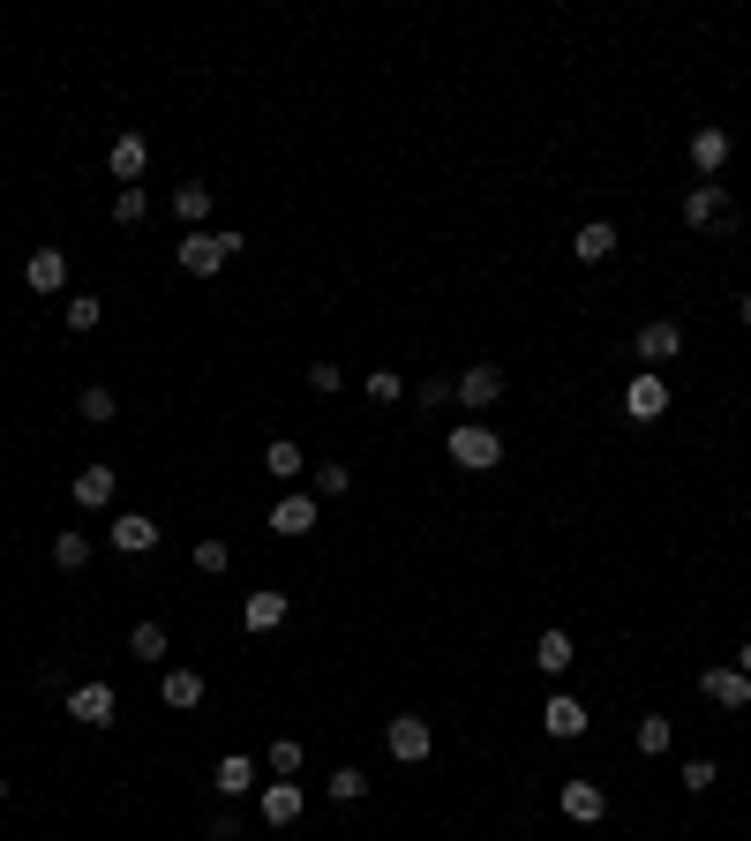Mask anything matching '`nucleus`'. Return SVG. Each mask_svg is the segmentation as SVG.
<instances>
[{
	"mask_svg": "<svg viewBox=\"0 0 751 841\" xmlns=\"http://www.w3.org/2000/svg\"><path fill=\"white\" fill-rule=\"evenodd\" d=\"M241 249H249V233H188V241L173 249V263H181L188 278H218L226 255H241Z\"/></svg>",
	"mask_w": 751,
	"mask_h": 841,
	"instance_id": "f257e3e1",
	"label": "nucleus"
},
{
	"mask_svg": "<svg viewBox=\"0 0 751 841\" xmlns=\"http://www.w3.org/2000/svg\"><path fill=\"white\" fill-rule=\"evenodd\" d=\"M497 459H503V436L489 428V420H459V428H451V466H466V473H489Z\"/></svg>",
	"mask_w": 751,
	"mask_h": 841,
	"instance_id": "f03ea898",
	"label": "nucleus"
},
{
	"mask_svg": "<svg viewBox=\"0 0 751 841\" xmlns=\"http://www.w3.org/2000/svg\"><path fill=\"white\" fill-rule=\"evenodd\" d=\"M729 218H737V196H729L721 181H699V188L684 196V226H692V233H721Z\"/></svg>",
	"mask_w": 751,
	"mask_h": 841,
	"instance_id": "7ed1b4c3",
	"label": "nucleus"
},
{
	"mask_svg": "<svg viewBox=\"0 0 751 841\" xmlns=\"http://www.w3.org/2000/svg\"><path fill=\"white\" fill-rule=\"evenodd\" d=\"M113 714H121L113 684H76V691H68V721H84V729H113Z\"/></svg>",
	"mask_w": 751,
	"mask_h": 841,
	"instance_id": "20e7f679",
	"label": "nucleus"
},
{
	"mask_svg": "<svg viewBox=\"0 0 751 841\" xmlns=\"http://www.w3.org/2000/svg\"><path fill=\"white\" fill-rule=\"evenodd\" d=\"M624 414L631 420H662L668 414V383L654 376V369H639V376L624 383Z\"/></svg>",
	"mask_w": 751,
	"mask_h": 841,
	"instance_id": "39448f33",
	"label": "nucleus"
},
{
	"mask_svg": "<svg viewBox=\"0 0 751 841\" xmlns=\"http://www.w3.org/2000/svg\"><path fill=\"white\" fill-rule=\"evenodd\" d=\"M106 166H113V181H121V188H143V173H151V143H143V135H113Z\"/></svg>",
	"mask_w": 751,
	"mask_h": 841,
	"instance_id": "423d86ee",
	"label": "nucleus"
},
{
	"mask_svg": "<svg viewBox=\"0 0 751 841\" xmlns=\"http://www.w3.org/2000/svg\"><path fill=\"white\" fill-rule=\"evenodd\" d=\"M631 353H639V361H646V369L662 376L668 361L684 353V331H676V324H646V331H639V346H631Z\"/></svg>",
	"mask_w": 751,
	"mask_h": 841,
	"instance_id": "0eeeda50",
	"label": "nucleus"
},
{
	"mask_svg": "<svg viewBox=\"0 0 751 841\" xmlns=\"http://www.w3.org/2000/svg\"><path fill=\"white\" fill-rule=\"evenodd\" d=\"M106 542L121 548V556H151V548H159V518H143V511H121Z\"/></svg>",
	"mask_w": 751,
	"mask_h": 841,
	"instance_id": "6e6552de",
	"label": "nucleus"
},
{
	"mask_svg": "<svg viewBox=\"0 0 751 841\" xmlns=\"http://www.w3.org/2000/svg\"><path fill=\"white\" fill-rule=\"evenodd\" d=\"M699 691H707L714 707H729V714H744V707H751V676L744 669H707V676H699Z\"/></svg>",
	"mask_w": 751,
	"mask_h": 841,
	"instance_id": "1a4fd4ad",
	"label": "nucleus"
},
{
	"mask_svg": "<svg viewBox=\"0 0 751 841\" xmlns=\"http://www.w3.org/2000/svg\"><path fill=\"white\" fill-rule=\"evenodd\" d=\"M497 398H503V369H497V361H474V369L459 376V406L481 414V406H497Z\"/></svg>",
	"mask_w": 751,
	"mask_h": 841,
	"instance_id": "9d476101",
	"label": "nucleus"
},
{
	"mask_svg": "<svg viewBox=\"0 0 751 841\" xmlns=\"http://www.w3.org/2000/svg\"><path fill=\"white\" fill-rule=\"evenodd\" d=\"M23 286H31V294H61V286H68V255H61V249H31Z\"/></svg>",
	"mask_w": 751,
	"mask_h": 841,
	"instance_id": "9b49d317",
	"label": "nucleus"
},
{
	"mask_svg": "<svg viewBox=\"0 0 751 841\" xmlns=\"http://www.w3.org/2000/svg\"><path fill=\"white\" fill-rule=\"evenodd\" d=\"M542 729L556 736V744H572V736H586V707L572 699V691H556V699L542 707Z\"/></svg>",
	"mask_w": 751,
	"mask_h": 841,
	"instance_id": "f8f14e48",
	"label": "nucleus"
},
{
	"mask_svg": "<svg viewBox=\"0 0 751 841\" xmlns=\"http://www.w3.org/2000/svg\"><path fill=\"white\" fill-rule=\"evenodd\" d=\"M556 804H564V819H572V827H594V819L609 811V797H601L594 782H564V789H556Z\"/></svg>",
	"mask_w": 751,
	"mask_h": 841,
	"instance_id": "ddd939ff",
	"label": "nucleus"
},
{
	"mask_svg": "<svg viewBox=\"0 0 751 841\" xmlns=\"http://www.w3.org/2000/svg\"><path fill=\"white\" fill-rule=\"evenodd\" d=\"M436 752V736H428V721L421 714H399L391 721V758H406V766H414V758H428Z\"/></svg>",
	"mask_w": 751,
	"mask_h": 841,
	"instance_id": "4468645a",
	"label": "nucleus"
},
{
	"mask_svg": "<svg viewBox=\"0 0 751 841\" xmlns=\"http://www.w3.org/2000/svg\"><path fill=\"white\" fill-rule=\"evenodd\" d=\"M241 624H249V631H279V624H286V593H279V587H255L249 601H241Z\"/></svg>",
	"mask_w": 751,
	"mask_h": 841,
	"instance_id": "2eb2a0df",
	"label": "nucleus"
},
{
	"mask_svg": "<svg viewBox=\"0 0 751 841\" xmlns=\"http://www.w3.org/2000/svg\"><path fill=\"white\" fill-rule=\"evenodd\" d=\"M301 789H293V782H271V789H263V797H255V811H263V827H293V819H301Z\"/></svg>",
	"mask_w": 751,
	"mask_h": 841,
	"instance_id": "dca6fc26",
	"label": "nucleus"
},
{
	"mask_svg": "<svg viewBox=\"0 0 751 841\" xmlns=\"http://www.w3.org/2000/svg\"><path fill=\"white\" fill-rule=\"evenodd\" d=\"M572 255H579V263H609V255H617V226H609V218L579 226V233H572Z\"/></svg>",
	"mask_w": 751,
	"mask_h": 841,
	"instance_id": "f3484780",
	"label": "nucleus"
},
{
	"mask_svg": "<svg viewBox=\"0 0 751 841\" xmlns=\"http://www.w3.org/2000/svg\"><path fill=\"white\" fill-rule=\"evenodd\" d=\"M271 534H316V496H279L271 504Z\"/></svg>",
	"mask_w": 751,
	"mask_h": 841,
	"instance_id": "a211bd4d",
	"label": "nucleus"
},
{
	"mask_svg": "<svg viewBox=\"0 0 751 841\" xmlns=\"http://www.w3.org/2000/svg\"><path fill=\"white\" fill-rule=\"evenodd\" d=\"M159 699H166L173 714H188V707H204V676H196V669H166V684H159Z\"/></svg>",
	"mask_w": 751,
	"mask_h": 841,
	"instance_id": "6ab92c4d",
	"label": "nucleus"
},
{
	"mask_svg": "<svg viewBox=\"0 0 751 841\" xmlns=\"http://www.w3.org/2000/svg\"><path fill=\"white\" fill-rule=\"evenodd\" d=\"M68 489H76V504H113V489H121V481H113V466H84V473H76V481H68Z\"/></svg>",
	"mask_w": 751,
	"mask_h": 841,
	"instance_id": "aec40b11",
	"label": "nucleus"
},
{
	"mask_svg": "<svg viewBox=\"0 0 751 841\" xmlns=\"http://www.w3.org/2000/svg\"><path fill=\"white\" fill-rule=\"evenodd\" d=\"M692 166H699V173L729 166V128H699V135H692Z\"/></svg>",
	"mask_w": 751,
	"mask_h": 841,
	"instance_id": "412c9836",
	"label": "nucleus"
},
{
	"mask_svg": "<svg viewBox=\"0 0 751 841\" xmlns=\"http://www.w3.org/2000/svg\"><path fill=\"white\" fill-rule=\"evenodd\" d=\"M534 669H542V676L572 669V631H542V638H534Z\"/></svg>",
	"mask_w": 751,
	"mask_h": 841,
	"instance_id": "4be33fe9",
	"label": "nucleus"
},
{
	"mask_svg": "<svg viewBox=\"0 0 751 841\" xmlns=\"http://www.w3.org/2000/svg\"><path fill=\"white\" fill-rule=\"evenodd\" d=\"M210 782H218V797H249L255 789V758H218V774H210Z\"/></svg>",
	"mask_w": 751,
	"mask_h": 841,
	"instance_id": "5701e85b",
	"label": "nucleus"
},
{
	"mask_svg": "<svg viewBox=\"0 0 751 841\" xmlns=\"http://www.w3.org/2000/svg\"><path fill=\"white\" fill-rule=\"evenodd\" d=\"M173 210L188 218V233H204V218H210V188H204V181H181V188H173Z\"/></svg>",
	"mask_w": 751,
	"mask_h": 841,
	"instance_id": "b1692460",
	"label": "nucleus"
},
{
	"mask_svg": "<svg viewBox=\"0 0 751 841\" xmlns=\"http://www.w3.org/2000/svg\"><path fill=\"white\" fill-rule=\"evenodd\" d=\"M90 548H98V542L68 526V534H53V564H61V571H84V564H90Z\"/></svg>",
	"mask_w": 751,
	"mask_h": 841,
	"instance_id": "393cba45",
	"label": "nucleus"
},
{
	"mask_svg": "<svg viewBox=\"0 0 751 841\" xmlns=\"http://www.w3.org/2000/svg\"><path fill=\"white\" fill-rule=\"evenodd\" d=\"M301 444H293V436H279V444H271V451H263V473H271V481H293V473H301Z\"/></svg>",
	"mask_w": 751,
	"mask_h": 841,
	"instance_id": "a878e982",
	"label": "nucleus"
},
{
	"mask_svg": "<svg viewBox=\"0 0 751 841\" xmlns=\"http://www.w3.org/2000/svg\"><path fill=\"white\" fill-rule=\"evenodd\" d=\"M128 654L135 662H166V624H135L128 631Z\"/></svg>",
	"mask_w": 751,
	"mask_h": 841,
	"instance_id": "bb28decb",
	"label": "nucleus"
},
{
	"mask_svg": "<svg viewBox=\"0 0 751 841\" xmlns=\"http://www.w3.org/2000/svg\"><path fill=\"white\" fill-rule=\"evenodd\" d=\"M324 789H331V804H361V797H369V774H361V766H338Z\"/></svg>",
	"mask_w": 751,
	"mask_h": 841,
	"instance_id": "cd10ccee",
	"label": "nucleus"
},
{
	"mask_svg": "<svg viewBox=\"0 0 751 841\" xmlns=\"http://www.w3.org/2000/svg\"><path fill=\"white\" fill-rule=\"evenodd\" d=\"M668 736H676V729H668V714H639V752H646V758H662Z\"/></svg>",
	"mask_w": 751,
	"mask_h": 841,
	"instance_id": "c85d7f7f",
	"label": "nucleus"
},
{
	"mask_svg": "<svg viewBox=\"0 0 751 841\" xmlns=\"http://www.w3.org/2000/svg\"><path fill=\"white\" fill-rule=\"evenodd\" d=\"M61 316H68V331H98V316H106V308H98L90 294H68V301H61Z\"/></svg>",
	"mask_w": 751,
	"mask_h": 841,
	"instance_id": "c756f323",
	"label": "nucleus"
},
{
	"mask_svg": "<svg viewBox=\"0 0 751 841\" xmlns=\"http://www.w3.org/2000/svg\"><path fill=\"white\" fill-rule=\"evenodd\" d=\"M369 398H375V406L406 398V376H399V369H369Z\"/></svg>",
	"mask_w": 751,
	"mask_h": 841,
	"instance_id": "7c9ffc66",
	"label": "nucleus"
},
{
	"mask_svg": "<svg viewBox=\"0 0 751 841\" xmlns=\"http://www.w3.org/2000/svg\"><path fill=\"white\" fill-rule=\"evenodd\" d=\"M143 210H151V196H143V188H121V196H113V226H143Z\"/></svg>",
	"mask_w": 751,
	"mask_h": 841,
	"instance_id": "2f4dec72",
	"label": "nucleus"
},
{
	"mask_svg": "<svg viewBox=\"0 0 751 841\" xmlns=\"http://www.w3.org/2000/svg\"><path fill=\"white\" fill-rule=\"evenodd\" d=\"M676 782H684L692 797H707V789L721 782V774H714V758H684V774H676Z\"/></svg>",
	"mask_w": 751,
	"mask_h": 841,
	"instance_id": "473e14b6",
	"label": "nucleus"
},
{
	"mask_svg": "<svg viewBox=\"0 0 751 841\" xmlns=\"http://www.w3.org/2000/svg\"><path fill=\"white\" fill-rule=\"evenodd\" d=\"M226 564H233V548H226V542H196V571H204V579H218Z\"/></svg>",
	"mask_w": 751,
	"mask_h": 841,
	"instance_id": "72a5a7b5",
	"label": "nucleus"
},
{
	"mask_svg": "<svg viewBox=\"0 0 751 841\" xmlns=\"http://www.w3.org/2000/svg\"><path fill=\"white\" fill-rule=\"evenodd\" d=\"M346 489H353V473H346V466H316V496H346Z\"/></svg>",
	"mask_w": 751,
	"mask_h": 841,
	"instance_id": "f704fd0d",
	"label": "nucleus"
},
{
	"mask_svg": "<svg viewBox=\"0 0 751 841\" xmlns=\"http://www.w3.org/2000/svg\"><path fill=\"white\" fill-rule=\"evenodd\" d=\"M338 383H346V369H338V361H316V369H308V391H316V398H331Z\"/></svg>",
	"mask_w": 751,
	"mask_h": 841,
	"instance_id": "c9c22d12",
	"label": "nucleus"
},
{
	"mask_svg": "<svg viewBox=\"0 0 751 841\" xmlns=\"http://www.w3.org/2000/svg\"><path fill=\"white\" fill-rule=\"evenodd\" d=\"M414 398H421V406H428V414H436V406H451V398H459V383L428 376V383H421V391H414Z\"/></svg>",
	"mask_w": 751,
	"mask_h": 841,
	"instance_id": "e433bc0d",
	"label": "nucleus"
},
{
	"mask_svg": "<svg viewBox=\"0 0 751 841\" xmlns=\"http://www.w3.org/2000/svg\"><path fill=\"white\" fill-rule=\"evenodd\" d=\"M84 420H113V391H106V383H90V391H84Z\"/></svg>",
	"mask_w": 751,
	"mask_h": 841,
	"instance_id": "4c0bfd02",
	"label": "nucleus"
},
{
	"mask_svg": "<svg viewBox=\"0 0 751 841\" xmlns=\"http://www.w3.org/2000/svg\"><path fill=\"white\" fill-rule=\"evenodd\" d=\"M271 774H301V744H293V736L271 744Z\"/></svg>",
	"mask_w": 751,
	"mask_h": 841,
	"instance_id": "58836bf2",
	"label": "nucleus"
},
{
	"mask_svg": "<svg viewBox=\"0 0 751 841\" xmlns=\"http://www.w3.org/2000/svg\"><path fill=\"white\" fill-rule=\"evenodd\" d=\"M737 669H744V676H751V638H744V646H737Z\"/></svg>",
	"mask_w": 751,
	"mask_h": 841,
	"instance_id": "ea45409f",
	"label": "nucleus"
},
{
	"mask_svg": "<svg viewBox=\"0 0 751 841\" xmlns=\"http://www.w3.org/2000/svg\"><path fill=\"white\" fill-rule=\"evenodd\" d=\"M744 331H751V294H744Z\"/></svg>",
	"mask_w": 751,
	"mask_h": 841,
	"instance_id": "a19ab883",
	"label": "nucleus"
},
{
	"mask_svg": "<svg viewBox=\"0 0 751 841\" xmlns=\"http://www.w3.org/2000/svg\"><path fill=\"white\" fill-rule=\"evenodd\" d=\"M0 804H8V774H0Z\"/></svg>",
	"mask_w": 751,
	"mask_h": 841,
	"instance_id": "79ce46f5",
	"label": "nucleus"
}]
</instances>
